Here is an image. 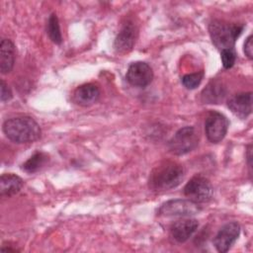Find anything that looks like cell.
<instances>
[{
    "instance_id": "9",
    "label": "cell",
    "mask_w": 253,
    "mask_h": 253,
    "mask_svg": "<svg viewBox=\"0 0 253 253\" xmlns=\"http://www.w3.org/2000/svg\"><path fill=\"white\" fill-rule=\"evenodd\" d=\"M153 71L150 65L143 61L132 62L126 71L127 82L135 87H145L151 83Z\"/></svg>"
},
{
    "instance_id": "21",
    "label": "cell",
    "mask_w": 253,
    "mask_h": 253,
    "mask_svg": "<svg viewBox=\"0 0 253 253\" xmlns=\"http://www.w3.org/2000/svg\"><path fill=\"white\" fill-rule=\"evenodd\" d=\"M12 97H13V95H12L10 88L8 87V85L6 84V82L4 80H1V95H0L1 101L2 102L9 101L12 99Z\"/></svg>"
},
{
    "instance_id": "6",
    "label": "cell",
    "mask_w": 253,
    "mask_h": 253,
    "mask_svg": "<svg viewBox=\"0 0 253 253\" xmlns=\"http://www.w3.org/2000/svg\"><path fill=\"white\" fill-rule=\"evenodd\" d=\"M184 194L198 204L207 203L212 197L213 188L208 178L203 175H196L185 185Z\"/></svg>"
},
{
    "instance_id": "2",
    "label": "cell",
    "mask_w": 253,
    "mask_h": 253,
    "mask_svg": "<svg viewBox=\"0 0 253 253\" xmlns=\"http://www.w3.org/2000/svg\"><path fill=\"white\" fill-rule=\"evenodd\" d=\"M3 132L12 141L17 143H29L41 137L40 125L29 116L11 118L4 122Z\"/></svg>"
},
{
    "instance_id": "11",
    "label": "cell",
    "mask_w": 253,
    "mask_h": 253,
    "mask_svg": "<svg viewBox=\"0 0 253 253\" xmlns=\"http://www.w3.org/2000/svg\"><path fill=\"white\" fill-rule=\"evenodd\" d=\"M227 107L238 118L246 119L252 112V93L242 92L231 96L227 101Z\"/></svg>"
},
{
    "instance_id": "10",
    "label": "cell",
    "mask_w": 253,
    "mask_h": 253,
    "mask_svg": "<svg viewBox=\"0 0 253 253\" xmlns=\"http://www.w3.org/2000/svg\"><path fill=\"white\" fill-rule=\"evenodd\" d=\"M136 35H137V30L135 25L131 22L126 23L115 39V42H114L115 51L120 54H125L129 52L135 43Z\"/></svg>"
},
{
    "instance_id": "1",
    "label": "cell",
    "mask_w": 253,
    "mask_h": 253,
    "mask_svg": "<svg viewBox=\"0 0 253 253\" xmlns=\"http://www.w3.org/2000/svg\"><path fill=\"white\" fill-rule=\"evenodd\" d=\"M184 168L177 162L165 161L156 166L149 175L148 187L155 193H163L180 185Z\"/></svg>"
},
{
    "instance_id": "20",
    "label": "cell",
    "mask_w": 253,
    "mask_h": 253,
    "mask_svg": "<svg viewBox=\"0 0 253 253\" xmlns=\"http://www.w3.org/2000/svg\"><path fill=\"white\" fill-rule=\"evenodd\" d=\"M220 57L222 66L225 69H229L236 61V52L234 51V48H225L220 50Z\"/></svg>"
},
{
    "instance_id": "5",
    "label": "cell",
    "mask_w": 253,
    "mask_h": 253,
    "mask_svg": "<svg viewBox=\"0 0 253 253\" xmlns=\"http://www.w3.org/2000/svg\"><path fill=\"white\" fill-rule=\"evenodd\" d=\"M202 211L201 206L190 199H176L164 203L157 213L161 216L190 217Z\"/></svg>"
},
{
    "instance_id": "22",
    "label": "cell",
    "mask_w": 253,
    "mask_h": 253,
    "mask_svg": "<svg viewBox=\"0 0 253 253\" xmlns=\"http://www.w3.org/2000/svg\"><path fill=\"white\" fill-rule=\"evenodd\" d=\"M244 53L245 55L249 58V59H252L253 58V43H252V36L250 35L245 42H244Z\"/></svg>"
},
{
    "instance_id": "15",
    "label": "cell",
    "mask_w": 253,
    "mask_h": 253,
    "mask_svg": "<svg viewBox=\"0 0 253 253\" xmlns=\"http://www.w3.org/2000/svg\"><path fill=\"white\" fill-rule=\"evenodd\" d=\"M15 56L16 48L14 43L8 39H3L0 43V70L2 74H7L13 69Z\"/></svg>"
},
{
    "instance_id": "18",
    "label": "cell",
    "mask_w": 253,
    "mask_h": 253,
    "mask_svg": "<svg viewBox=\"0 0 253 253\" xmlns=\"http://www.w3.org/2000/svg\"><path fill=\"white\" fill-rule=\"evenodd\" d=\"M46 33L49 37V39L56 44H60L62 42V36L59 28V22L58 18L55 13H52L48 20L46 25Z\"/></svg>"
},
{
    "instance_id": "4",
    "label": "cell",
    "mask_w": 253,
    "mask_h": 253,
    "mask_svg": "<svg viewBox=\"0 0 253 253\" xmlns=\"http://www.w3.org/2000/svg\"><path fill=\"white\" fill-rule=\"evenodd\" d=\"M199 144V132L194 126H184L176 131L168 142L170 152L175 155H184L194 150Z\"/></svg>"
},
{
    "instance_id": "3",
    "label": "cell",
    "mask_w": 253,
    "mask_h": 253,
    "mask_svg": "<svg viewBox=\"0 0 253 253\" xmlns=\"http://www.w3.org/2000/svg\"><path fill=\"white\" fill-rule=\"evenodd\" d=\"M244 29L243 25L231 24L220 20H212L209 25V32L212 43L218 49L233 48L237 38Z\"/></svg>"
},
{
    "instance_id": "12",
    "label": "cell",
    "mask_w": 253,
    "mask_h": 253,
    "mask_svg": "<svg viewBox=\"0 0 253 253\" xmlns=\"http://www.w3.org/2000/svg\"><path fill=\"white\" fill-rule=\"evenodd\" d=\"M199 226V222L197 219L195 218H182L179 219L177 221H175L171 227H170V232L172 237L182 243L187 241L192 235L193 233L197 230Z\"/></svg>"
},
{
    "instance_id": "16",
    "label": "cell",
    "mask_w": 253,
    "mask_h": 253,
    "mask_svg": "<svg viewBox=\"0 0 253 253\" xmlns=\"http://www.w3.org/2000/svg\"><path fill=\"white\" fill-rule=\"evenodd\" d=\"M23 185V180L19 176L13 173L2 174L0 178V195L2 198L12 197L20 192Z\"/></svg>"
},
{
    "instance_id": "14",
    "label": "cell",
    "mask_w": 253,
    "mask_h": 253,
    "mask_svg": "<svg viewBox=\"0 0 253 253\" xmlns=\"http://www.w3.org/2000/svg\"><path fill=\"white\" fill-rule=\"evenodd\" d=\"M227 90L225 85L216 79H212L202 91L201 98L205 104H219L226 96Z\"/></svg>"
},
{
    "instance_id": "23",
    "label": "cell",
    "mask_w": 253,
    "mask_h": 253,
    "mask_svg": "<svg viewBox=\"0 0 253 253\" xmlns=\"http://www.w3.org/2000/svg\"><path fill=\"white\" fill-rule=\"evenodd\" d=\"M247 159H248L249 167H251V144L248 145V149H247Z\"/></svg>"
},
{
    "instance_id": "19",
    "label": "cell",
    "mask_w": 253,
    "mask_h": 253,
    "mask_svg": "<svg viewBox=\"0 0 253 253\" xmlns=\"http://www.w3.org/2000/svg\"><path fill=\"white\" fill-rule=\"evenodd\" d=\"M204 77V73L203 72H196V73H190V74H186L182 77V84L187 88V89H195L197 88Z\"/></svg>"
},
{
    "instance_id": "13",
    "label": "cell",
    "mask_w": 253,
    "mask_h": 253,
    "mask_svg": "<svg viewBox=\"0 0 253 253\" xmlns=\"http://www.w3.org/2000/svg\"><path fill=\"white\" fill-rule=\"evenodd\" d=\"M100 89L93 83H85L77 87L73 93V101L83 107L95 104L100 98Z\"/></svg>"
},
{
    "instance_id": "17",
    "label": "cell",
    "mask_w": 253,
    "mask_h": 253,
    "mask_svg": "<svg viewBox=\"0 0 253 253\" xmlns=\"http://www.w3.org/2000/svg\"><path fill=\"white\" fill-rule=\"evenodd\" d=\"M48 161V155L43 152H36L23 165L22 168L27 173H36L41 170Z\"/></svg>"
},
{
    "instance_id": "7",
    "label": "cell",
    "mask_w": 253,
    "mask_h": 253,
    "mask_svg": "<svg viewBox=\"0 0 253 253\" xmlns=\"http://www.w3.org/2000/svg\"><path fill=\"white\" fill-rule=\"evenodd\" d=\"M229 122L221 113L211 111L205 121V132L208 139L212 143L221 141L228 129Z\"/></svg>"
},
{
    "instance_id": "8",
    "label": "cell",
    "mask_w": 253,
    "mask_h": 253,
    "mask_svg": "<svg viewBox=\"0 0 253 253\" xmlns=\"http://www.w3.org/2000/svg\"><path fill=\"white\" fill-rule=\"evenodd\" d=\"M240 233V225L236 221L225 223L213 238V245L220 253L227 252L237 240Z\"/></svg>"
}]
</instances>
